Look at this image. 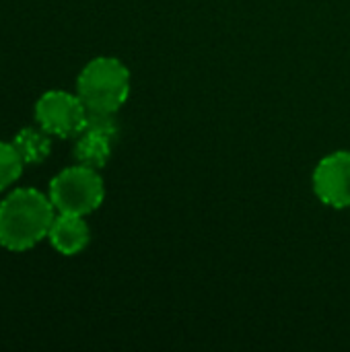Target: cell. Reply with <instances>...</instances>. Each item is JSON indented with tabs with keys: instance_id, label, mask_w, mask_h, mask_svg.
<instances>
[{
	"instance_id": "9",
	"label": "cell",
	"mask_w": 350,
	"mask_h": 352,
	"mask_svg": "<svg viewBox=\"0 0 350 352\" xmlns=\"http://www.w3.org/2000/svg\"><path fill=\"white\" fill-rule=\"evenodd\" d=\"M25 161L12 142H0V192L12 186L23 171Z\"/></svg>"
},
{
	"instance_id": "7",
	"label": "cell",
	"mask_w": 350,
	"mask_h": 352,
	"mask_svg": "<svg viewBox=\"0 0 350 352\" xmlns=\"http://www.w3.org/2000/svg\"><path fill=\"white\" fill-rule=\"evenodd\" d=\"M111 142L113 140L105 136H99L93 132H80L74 144V159L78 161V165L99 171L101 167L107 165L111 157Z\"/></svg>"
},
{
	"instance_id": "6",
	"label": "cell",
	"mask_w": 350,
	"mask_h": 352,
	"mask_svg": "<svg viewBox=\"0 0 350 352\" xmlns=\"http://www.w3.org/2000/svg\"><path fill=\"white\" fill-rule=\"evenodd\" d=\"M47 237H50L54 250L60 252L62 256H76L89 245L91 231H89L85 217L58 212Z\"/></svg>"
},
{
	"instance_id": "1",
	"label": "cell",
	"mask_w": 350,
	"mask_h": 352,
	"mask_svg": "<svg viewBox=\"0 0 350 352\" xmlns=\"http://www.w3.org/2000/svg\"><path fill=\"white\" fill-rule=\"evenodd\" d=\"M56 208L50 196L33 188H19L0 202V245L25 252L50 235Z\"/></svg>"
},
{
	"instance_id": "8",
	"label": "cell",
	"mask_w": 350,
	"mask_h": 352,
	"mask_svg": "<svg viewBox=\"0 0 350 352\" xmlns=\"http://www.w3.org/2000/svg\"><path fill=\"white\" fill-rule=\"evenodd\" d=\"M14 148L19 151L21 159L25 163H41L47 159L50 151H52V140H50V134L41 128V130H35V128H25L21 130L14 140H12Z\"/></svg>"
},
{
	"instance_id": "4",
	"label": "cell",
	"mask_w": 350,
	"mask_h": 352,
	"mask_svg": "<svg viewBox=\"0 0 350 352\" xmlns=\"http://www.w3.org/2000/svg\"><path fill=\"white\" fill-rule=\"evenodd\" d=\"M35 118L47 134L68 138L80 134L87 107L78 95L66 91H47L35 105Z\"/></svg>"
},
{
	"instance_id": "2",
	"label": "cell",
	"mask_w": 350,
	"mask_h": 352,
	"mask_svg": "<svg viewBox=\"0 0 350 352\" xmlns=\"http://www.w3.org/2000/svg\"><path fill=\"white\" fill-rule=\"evenodd\" d=\"M76 95L87 109L116 113L130 95V70L118 58L99 56L80 70Z\"/></svg>"
},
{
	"instance_id": "5",
	"label": "cell",
	"mask_w": 350,
	"mask_h": 352,
	"mask_svg": "<svg viewBox=\"0 0 350 352\" xmlns=\"http://www.w3.org/2000/svg\"><path fill=\"white\" fill-rule=\"evenodd\" d=\"M314 192L334 210L350 208V151H334L316 165Z\"/></svg>"
},
{
	"instance_id": "10",
	"label": "cell",
	"mask_w": 350,
	"mask_h": 352,
	"mask_svg": "<svg viewBox=\"0 0 350 352\" xmlns=\"http://www.w3.org/2000/svg\"><path fill=\"white\" fill-rule=\"evenodd\" d=\"M118 122L113 111H97V109H87L85 126L80 132H93L99 136H105L109 140H116L118 136Z\"/></svg>"
},
{
	"instance_id": "3",
	"label": "cell",
	"mask_w": 350,
	"mask_h": 352,
	"mask_svg": "<svg viewBox=\"0 0 350 352\" xmlns=\"http://www.w3.org/2000/svg\"><path fill=\"white\" fill-rule=\"evenodd\" d=\"M105 188L97 169L74 165L60 171L50 184V200L56 212L87 217L103 202Z\"/></svg>"
}]
</instances>
